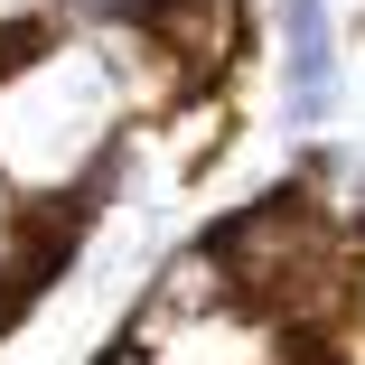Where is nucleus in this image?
<instances>
[{
  "label": "nucleus",
  "mask_w": 365,
  "mask_h": 365,
  "mask_svg": "<svg viewBox=\"0 0 365 365\" xmlns=\"http://www.w3.org/2000/svg\"><path fill=\"white\" fill-rule=\"evenodd\" d=\"M281 19V122H328L337 103V38H328V0H272Z\"/></svg>",
  "instance_id": "3"
},
{
  "label": "nucleus",
  "mask_w": 365,
  "mask_h": 365,
  "mask_svg": "<svg viewBox=\"0 0 365 365\" xmlns=\"http://www.w3.org/2000/svg\"><path fill=\"white\" fill-rule=\"evenodd\" d=\"M290 197H300V206L319 215V225H328L346 253L365 244V150H319V160H309V178L290 187Z\"/></svg>",
  "instance_id": "4"
},
{
  "label": "nucleus",
  "mask_w": 365,
  "mask_h": 365,
  "mask_svg": "<svg viewBox=\"0 0 365 365\" xmlns=\"http://www.w3.org/2000/svg\"><path fill=\"white\" fill-rule=\"evenodd\" d=\"M319 356H328V365H365V319L346 309V319H337V328L319 337Z\"/></svg>",
  "instance_id": "6"
},
{
  "label": "nucleus",
  "mask_w": 365,
  "mask_h": 365,
  "mask_svg": "<svg viewBox=\"0 0 365 365\" xmlns=\"http://www.w3.org/2000/svg\"><path fill=\"white\" fill-rule=\"evenodd\" d=\"M197 244L225 262L235 300H272V290H290L309 262H337V253H346V244L319 225L300 197H253V206H235V215H225V225H206Z\"/></svg>",
  "instance_id": "1"
},
{
  "label": "nucleus",
  "mask_w": 365,
  "mask_h": 365,
  "mask_svg": "<svg viewBox=\"0 0 365 365\" xmlns=\"http://www.w3.org/2000/svg\"><path fill=\"white\" fill-rule=\"evenodd\" d=\"M225 140H235V103H225V94H187V103L169 113V160H178V169H206Z\"/></svg>",
  "instance_id": "5"
},
{
  "label": "nucleus",
  "mask_w": 365,
  "mask_h": 365,
  "mask_svg": "<svg viewBox=\"0 0 365 365\" xmlns=\"http://www.w3.org/2000/svg\"><path fill=\"white\" fill-rule=\"evenodd\" d=\"M140 38H150V47L178 66V76L197 85V94H225V76L244 66L253 19H244V0H150Z\"/></svg>",
  "instance_id": "2"
},
{
  "label": "nucleus",
  "mask_w": 365,
  "mask_h": 365,
  "mask_svg": "<svg viewBox=\"0 0 365 365\" xmlns=\"http://www.w3.org/2000/svg\"><path fill=\"white\" fill-rule=\"evenodd\" d=\"M356 319H365V244H356Z\"/></svg>",
  "instance_id": "7"
}]
</instances>
